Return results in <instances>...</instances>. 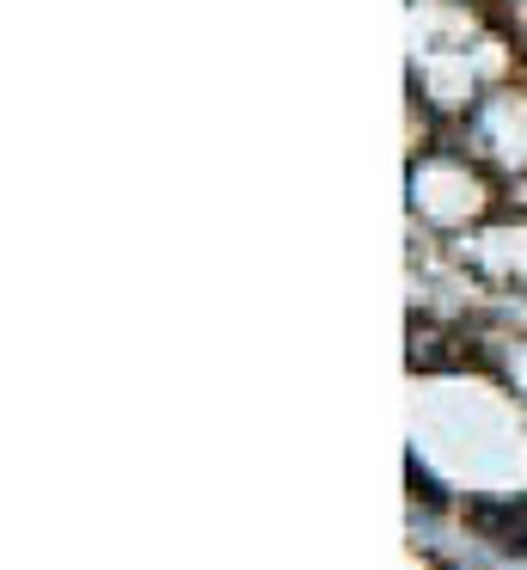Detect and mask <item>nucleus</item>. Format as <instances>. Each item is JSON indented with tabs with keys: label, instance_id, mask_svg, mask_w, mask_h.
<instances>
[{
	"label": "nucleus",
	"instance_id": "obj_1",
	"mask_svg": "<svg viewBox=\"0 0 527 570\" xmlns=\"http://www.w3.org/2000/svg\"><path fill=\"white\" fill-rule=\"evenodd\" d=\"M466 521L502 552H527V503H472Z\"/></svg>",
	"mask_w": 527,
	"mask_h": 570
}]
</instances>
